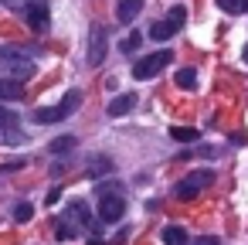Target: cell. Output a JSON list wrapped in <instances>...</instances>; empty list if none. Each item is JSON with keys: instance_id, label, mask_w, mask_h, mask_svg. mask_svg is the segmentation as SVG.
<instances>
[{"instance_id": "cell-6", "label": "cell", "mask_w": 248, "mask_h": 245, "mask_svg": "<svg viewBox=\"0 0 248 245\" xmlns=\"http://www.w3.org/2000/svg\"><path fill=\"white\" fill-rule=\"evenodd\" d=\"M24 21L34 31H48V0H28L24 4Z\"/></svg>"}, {"instance_id": "cell-10", "label": "cell", "mask_w": 248, "mask_h": 245, "mask_svg": "<svg viewBox=\"0 0 248 245\" xmlns=\"http://www.w3.org/2000/svg\"><path fill=\"white\" fill-rule=\"evenodd\" d=\"M133 106H136V96H133V92H123V96H116V99L106 106V113H109V116H126Z\"/></svg>"}, {"instance_id": "cell-16", "label": "cell", "mask_w": 248, "mask_h": 245, "mask_svg": "<svg viewBox=\"0 0 248 245\" xmlns=\"http://www.w3.org/2000/svg\"><path fill=\"white\" fill-rule=\"evenodd\" d=\"M170 136L177 143H194L197 140V130H190V126H170Z\"/></svg>"}, {"instance_id": "cell-17", "label": "cell", "mask_w": 248, "mask_h": 245, "mask_svg": "<svg viewBox=\"0 0 248 245\" xmlns=\"http://www.w3.org/2000/svg\"><path fill=\"white\" fill-rule=\"evenodd\" d=\"M184 21H187V11H184V7H170V14H167V24H170L173 31H180V28H184Z\"/></svg>"}, {"instance_id": "cell-19", "label": "cell", "mask_w": 248, "mask_h": 245, "mask_svg": "<svg viewBox=\"0 0 248 245\" xmlns=\"http://www.w3.org/2000/svg\"><path fill=\"white\" fill-rule=\"evenodd\" d=\"M140 41H143V38H140V34H126V38H123V45H119V48H123V51H126V55H129V51H136V48H140Z\"/></svg>"}, {"instance_id": "cell-18", "label": "cell", "mask_w": 248, "mask_h": 245, "mask_svg": "<svg viewBox=\"0 0 248 245\" xmlns=\"http://www.w3.org/2000/svg\"><path fill=\"white\" fill-rule=\"evenodd\" d=\"M72 147H75V136H58V140H51L48 150H51V153H68Z\"/></svg>"}, {"instance_id": "cell-20", "label": "cell", "mask_w": 248, "mask_h": 245, "mask_svg": "<svg viewBox=\"0 0 248 245\" xmlns=\"http://www.w3.org/2000/svg\"><path fill=\"white\" fill-rule=\"evenodd\" d=\"M109 170H112L109 157H95V160H92V174H109Z\"/></svg>"}, {"instance_id": "cell-2", "label": "cell", "mask_w": 248, "mask_h": 245, "mask_svg": "<svg viewBox=\"0 0 248 245\" xmlns=\"http://www.w3.org/2000/svg\"><path fill=\"white\" fill-rule=\"evenodd\" d=\"M211 184H214V174H211V170H190V174L177 184V197H180V201H194V197H197L201 191H207Z\"/></svg>"}, {"instance_id": "cell-8", "label": "cell", "mask_w": 248, "mask_h": 245, "mask_svg": "<svg viewBox=\"0 0 248 245\" xmlns=\"http://www.w3.org/2000/svg\"><path fill=\"white\" fill-rule=\"evenodd\" d=\"M140 11H143V0H119V4H116L119 24H133V21L140 17Z\"/></svg>"}, {"instance_id": "cell-23", "label": "cell", "mask_w": 248, "mask_h": 245, "mask_svg": "<svg viewBox=\"0 0 248 245\" xmlns=\"http://www.w3.org/2000/svg\"><path fill=\"white\" fill-rule=\"evenodd\" d=\"M58 235H62V238H72V235H75V228H68V225L62 221V225H58Z\"/></svg>"}, {"instance_id": "cell-1", "label": "cell", "mask_w": 248, "mask_h": 245, "mask_svg": "<svg viewBox=\"0 0 248 245\" xmlns=\"http://www.w3.org/2000/svg\"><path fill=\"white\" fill-rule=\"evenodd\" d=\"M82 106V92L78 89H72V92H65V99L58 102V106H45V109H38L34 113V123H62V119H68L75 109Z\"/></svg>"}, {"instance_id": "cell-22", "label": "cell", "mask_w": 248, "mask_h": 245, "mask_svg": "<svg viewBox=\"0 0 248 245\" xmlns=\"http://www.w3.org/2000/svg\"><path fill=\"white\" fill-rule=\"evenodd\" d=\"M14 218H17V221H31V204H28V201L17 204V208H14Z\"/></svg>"}, {"instance_id": "cell-3", "label": "cell", "mask_w": 248, "mask_h": 245, "mask_svg": "<svg viewBox=\"0 0 248 245\" xmlns=\"http://www.w3.org/2000/svg\"><path fill=\"white\" fill-rule=\"evenodd\" d=\"M170 51H153V55H143L136 65H133V79H140V82H146V79H153V75H160L167 65H170Z\"/></svg>"}, {"instance_id": "cell-9", "label": "cell", "mask_w": 248, "mask_h": 245, "mask_svg": "<svg viewBox=\"0 0 248 245\" xmlns=\"http://www.w3.org/2000/svg\"><path fill=\"white\" fill-rule=\"evenodd\" d=\"M24 96V82L21 79H0V102H14Z\"/></svg>"}, {"instance_id": "cell-4", "label": "cell", "mask_w": 248, "mask_h": 245, "mask_svg": "<svg viewBox=\"0 0 248 245\" xmlns=\"http://www.w3.org/2000/svg\"><path fill=\"white\" fill-rule=\"evenodd\" d=\"M106 48H109V31H106L102 24H92V31H89V65H92V68L102 65Z\"/></svg>"}, {"instance_id": "cell-13", "label": "cell", "mask_w": 248, "mask_h": 245, "mask_svg": "<svg viewBox=\"0 0 248 245\" xmlns=\"http://www.w3.org/2000/svg\"><path fill=\"white\" fill-rule=\"evenodd\" d=\"M173 34H177V31L167 24V17H163V21H156V24L150 28V38H153V41H170Z\"/></svg>"}, {"instance_id": "cell-24", "label": "cell", "mask_w": 248, "mask_h": 245, "mask_svg": "<svg viewBox=\"0 0 248 245\" xmlns=\"http://www.w3.org/2000/svg\"><path fill=\"white\" fill-rule=\"evenodd\" d=\"M89 245H106V242H99V238H92V242H89Z\"/></svg>"}, {"instance_id": "cell-12", "label": "cell", "mask_w": 248, "mask_h": 245, "mask_svg": "<svg viewBox=\"0 0 248 245\" xmlns=\"http://www.w3.org/2000/svg\"><path fill=\"white\" fill-rule=\"evenodd\" d=\"M163 245H187V231L180 225H167L163 228Z\"/></svg>"}, {"instance_id": "cell-14", "label": "cell", "mask_w": 248, "mask_h": 245, "mask_svg": "<svg viewBox=\"0 0 248 245\" xmlns=\"http://www.w3.org/2000/svg\"><path fill=\"white\" fill-rule=\"evenodd\" d=\"M177 85L187 89V92H194V89H197V72H194V68H180V72H177Z\"/></svg>"}, {"instance_id": "cell-5", "label": "cell", "mask_w": 248, "mask_h": 245, "mask_svg": "<svg viewBox=\"0 0 248 245\" xmlns=\"http://www.w3.org/2000/svg\"><path fill=\"white\" fill-rule=\"evenodd\" d=\"M126 214V201H123V194H116V191H106V194H99V218L102 221H119Z\"/></svg>"}, {"instance_id": "cell-21", "label": "cell", "mask_w": 248, "mask_h": 245, "mask_svg": "<svg viewBox=\"0 0 248 245\" xmlns=\"http://www.w3.org/2000/svg\"><path fill=\"white\" fill-rule=\"evenodd\" d=\"M0 126H4V130H11V126H17V116H14L11 109H4V106H0Z\"/></svg>"}, {"instance_id": "cell-11", "label": "cell", "mask_w": 248, "mask_h": 245, "mask_svg": "<svg viewBox=\"0 0 248 245\" xmlns=\"http://www.w3.org/2000/svg\"><path fill=\"white\" fill-rule=\"evenodd\" d=\"M68 218H72V221H78V228H95V218L89 214L85 201H72V208H68Z\"/></svg>"}, {"instance_id": "cell-25", "label": "cell", "mask_w": 248, "mask_h": 245, "mask_svg": "<svg viewBox=\"0 0 248 245\" xmlns=\"http://www.w3.org/2000/svg\"><path fill=\"white\" fill-rule=\"evenodd\" d=\"M245 62H248V45H245Z\"/></svg>"}, {"instance_id": "cell-7", "label": "cell", "mask_w": 248, "mask_h": 245, "mask_svg": "<svg viewBox=\"0 0 248 245\" xmlns=\"http://www.w3.org/2000/svg\"><path fill=\"white\" fill-rule=\"evenodd\" d=\"M0 68H7L14 79H31V75H34V62L14 58V51H0Z\"/></svg>"}, {"instance_id": "cell-26", "label": "cell", "mask_w": 248, "mask_h": 245, "mask_svg": "<svg viewBox=\"0 0 248 245\" xmlns=\"http://www.w3.org/2000/svg\"><path fill=\"white\" fill-rule=\"evenodd\" d=\"M0 4H14V0H0Z\"/></svg>"}, {"instance_id": "cell-15", "label": "cell", "mask_w": 248, "mask_h": 245, "mask_svg": "<svg viewBox=\"0 0 248 245\" xmlns=\"http://www.w3.org/2000/svg\"><path fill=\"white\" fill-rule=\"evenodd\" d=\"M224 14H248V0H217Z\"/></svg>"}]
</instances>
